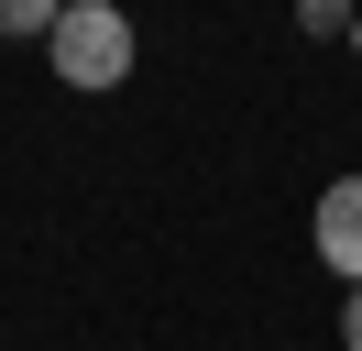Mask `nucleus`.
I'll return each mask as SVG.
<instances>
[{
	"instance_id": "6",
	"label": "nucleus",
	"mask_w": 362,
	"mask_h": 351,
	"mask_svg": "<svg viewBox=\"0 0 362 351\" xmlns=\"http://www.w3.org/2000/svg\"><path fill=\"white\" fill-rule=\"evenodd\" d=\"M351 55H362V22H351Z\"/></svg>"
},
{
	"instance_id": "1",
	"label": "nucleus",
	"mask_w": 362,
	"mask_h": 351,
	"mask_svg": "<svg viewBox=\"0 0 362 351\" xmlns=\"http://www.w3.org/2000/svg\"><path fill=\"white\" fill-rule=\"evenodd\" d=\"M132 55H143V33H132V11H121V0H66V11H55V33H45L55 88H77V99H110V88L132 77Z\"/></svg>"
},
{
	"instance_id": "3",
	"label": "nucleus",
	"mask_w": 362,
	"mask_h": 351,
	"mask_svg": "<svg viewBox=\"0 0 362 351\" xmlns=\"http://www.w3.org/2000/svg\"><path fill=\"white\" fill-rule=\"evenodd\" d=\"M66 0H0V44H45Z\"/></svg>"
},
{
	"instance_id": "5",
	"label": "nucleus",
	"mask_w": 362,
	"mask_h": 351,
	"mask_svg": "<svg viewBox=\"0 0 362 351\" xmlns=\"http://www.w3.org/2000/svg\"><path fill=\"white\" fill-rule=\"evenodd\" d=\"M340 351H362V285L340 297Z\"/></svg>"
},
{
	"instance_id": "2",
	"label": "nucleus",
	"mask_w": 362,
	"mask_h": 351,
	"mask_svg": "<svg viewBox=\"0 0 362 351\" xmlns=\"http://www.w3.org/2000/svg\"><path fill=\"white\" fill-rule=\"evenodd\" d=\"M308 241H318V263H329L340 285H362V176H329V187H318Z\"/></svg>"
},
{
	"instance_id": "4",
	"label": "nucleus",
	"mask_w": 362,
	"mask_h": 351,
	"mask_svg": "<svg viewBox=\"0 0 362 351\" xmlns=\"http://www.w3.org/2000/svg\"><path fill=\"white\" fill-rule=\"evenodd\" d=\"M296 22H308L318 44H351V22H362V0H296Z\"/></svg>"
}]
</instances>
